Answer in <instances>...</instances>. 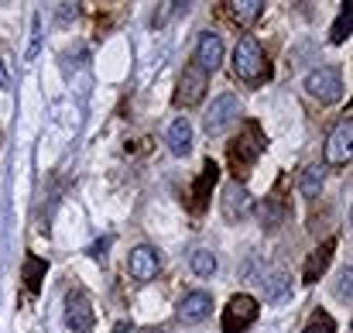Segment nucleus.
<instances>
[{
	"instance_id": "423d86ee",
	"label": "nucleus",
	"mask_w": 353,
	"mask_h": 333,
	"mask_svg": "<svg viewBox=\"0 0 353 333\" xmlns=\"http://www.w3.org/2000/svg\"><path fill=\"white\" fill-rule=\"evenodd\" d=\"M93 303H90V296L83 292V289H72L69 296H65V323H69V330L72 333H90L93 330Z\"/></svg>"
},
{
	"instance_id": "6ab92c4d",
	"label": "nucleus",
	"mask_w": 353,
	"mask_h": 333,
	"mask_svg": "<svg viewBox=\"0 0 353 333\" xmlns=\"http://www.w3.org/2000/svg\"><path fill=\"white\" fill-rule=\"evenodd\" d=\"M319 189H323V169H319V165H309V169L302 172V196H305V200H316Z\"/></svg>"
},
{
	"instance_id": "39448f33",
	"label": "nucleus",
	"mask_w": 353,
	"mask_h": 333,
	"mask_svg": "<svg viewBox=\"0 0 353 333\" xmlns=\"http://www.w3.org/2000/svg\"><path fill=\"white\" fill-rule=\"evenodd\" d=\"M206 90H210V76H206L203 69L189 66V69L182 73V79H179V90H175V107H196V104H203Z\"/></svg>"
},
{
	"instance_id": "cd10ccee",
	"label": "nucleus",
	"mask_w": 353,
	"mask_h": 333,
	"mask_svg": "<svg viewBox=\"0 0 353 333\" xmlns=\"http://www.w3.org/2000/svg\"><path fill=\"white\" fill-rule=\"evenodd\" d=\"M114 333H137V330H134L130 323H117V327H114Z\"/></svg>"
},
{
	"instance_id": "4468645a",
	"label": "nucleus",
	"mask_w": 353,
	"mask_h": 333,
	"mask_svg": "<svg viewBox=\"0 0 353 333\" xmlns=\"http://www.w3.org/2000/svg\"><path fill=\"white\" fill-rule=\"evenodd\" d=\"M216 179H220V169H216L213 162H206L203 172H199V179H196V186H192V210H196V213L206 207V196H210V189L216 186Z\"/></svg>"
},
{
	"instance_id": "b1692460",
	"label": "nucleus",
	"mask_w": 353,
	"mask_h": 333,
	"mask_svg": "<svg viewBox=\"0 0 353 333\" xmlns=\"http://www.w3.org/2000/svg\"><path fill=\"white\" fill-rule=\"evenodd\" d=\"M10 83H14V73H10V55H7V52H0V90H10Z\"/></svg>"
},
{
	"instance_id": "dca6fc26",
	"label": "nucleus",
	"mask_w": 353,
	"mask_h": 333,
	"mask_svg": "<svg viewBox=\"0 0 353 333\" xmlns=\"http://www.w3.org/2000/svg\"><path fill=\"white\" fill-rule=\"evenodd\" d=\"M264 296H268V303H285V299L292 296V278H288L285 272L268 275V282H264Z\"/></svg>"
},
{
	"instance_id": "4be33fe9",
	"label": "nucleus",
	"mask_w": 353,
	"mask_h": 333,
	"mask_svg": "<svg viewBox=\"0 0 353 333\" xmlns=\"http://www.w3.org/2000/svg\"><path fill=\"white\" fill-rule=\"evenodd\" d=\"M281 217H285L281 203H278V200H264V207H261V223H264V227H278Z\"/></svg>"
},
{
	"instance_id": "ddd939ff",
	"label": "nucleus",
	"mask_w": 353,
	"mask_h": 333,
	"mask_svg": "<svg viewBox=\"0 0 353 333\" xmlns=\"http://www.w3.org/2000/svg\"><path fill=\"white\" fill-rule=\"evenodd\" d=\"M168 148L172 155H189L192 151V124L189 117H175L168 127Z\"/></svg>"
},
{
	"instance_id": "bb28decb",
	"label": "nucleus",
	"mask_w": 353,
	"mask_h": 333,
	"mask_svg": "<svg viewBox=\"0 0 353 333\" xmlns=\"http://www.w3.org/2000/svg\"><path fill=\"white\" fill-rule=\"evenodd\" d=\"M107 247H110V237H103L100 244H93V247H90V254H93V258H103V251H107Z\"/></svg>"
},
{
	"instance_id": "f257e3e1",
	"label": "nucleus",
	"mask_w": 353,
	"mask_h": 333,
	"mask_svg": "<svg viewBox=\"0 0 353 333\" xmlns=\"http://www.w3.org/2000/svg\"><path fill=\"white\" fill-rule=\"evenodd\" d=\"M261 151H264V134H261L257 124H247L234 141H230V169H234V182L236 179H243V175L254 169V162H257Z\"/></svg>"
},
{
	"instance_id": "20e7f679",
	"label": "nucleus",
	"mask_w": 353,
	"mask_h": 333,
	"mask_svg": "<svg viewBox=\"0 0 353 333\" xmlns=\"http://www.w3.org/2000/svg\"><path fill=\"white\" fill-rule=\"evenodd\" d=\"M305 90H309V97H312V100H319V104H336V100L343 97V76H340V69L323 66V69L309 73Z\"/></svg>"
},
{
	"instance_id": "a211bd4d",
	"label": "nucleus",
	"mask_w": 353,
	"mask_h": 333,
	"mask_svg": "<svg viewBox=\"0 0 353 333\" xmlns=\"http://www.w3.org/2000/svg\"><path fill=\"white\" fill-rule=\"evenodd\" d=\"M350 28H353V7L343 3V10L336 14V24H333V31H330V41H333V45H343V41L350 38Z\"/></svg>"
},
{
	"instance_id": "7ed1b4c3",
	"label": "nucleus",
	"mask_w": 353,
	"mask_h": 333,
	"mask_svg": "<svg viewBox=\"0 0 353 333\" xmlns=\"http://www.w3.org/2000/svg\"><path fill=\"white\" fill-rule=\"evenodd\" d=\"M254 320H257V299L247 292H236V296H230V303L220 316V327H223V333H243L254 327Z\"/></svg>"
},
{
	"instance_id": "a878e982",
	"label": "nucleus",
	"mask_w": 353,
	"mask_h": 333,
	"mask_svg": "<svg viewBox=\"0 0 353 333\" xmlns=\"http://www.w3.org/2000/svg\"><path fill=\"white\" fill-rule=\"evenodd\" d=\"M350 278H353V272L343 268V275H340V296H343V299H350Z\"/></svg>"
},
{
	"instance_id": "aec40b11",
	"label": "nucleus",
	"mask_w": 353,
	"mask_h": 333,
	"mask_svg": "<svg viewBox=\"0 0 353 333\" xmlns=\"http://www.w3.org/2000/svg\"><path fill=\"white\" fill-rule=\"evenodd\" d=\"M41 275H45V261L34 258V254H28V258H24V282H28V292H38Z\"/></svg>"
},
{
	"instance_id": "f3484780",
	"label": "nucleus",
	"mask_w": 353,
	"mask_h": 333,
	"mask_svg": "<svg viewBox=\"0 0 353 333\" xmlns=\"http://www.w3.org/2000/svg\"><path fill=\"white\" fill-rule=\"evenodd\" d=\"M264 14V0H240V3H230V17L236 24H254L257 17Z\"/></svg>"
},
{
	"instance_id": "9b49d317",
	"label": "nucleus",
	"mask_w": 353,
	"mask_h": 333,
	"mask_svg": "<svg viewBox=\"0 0 353 333\" xmlns=\"http://www.w3.org/2000/svg\"><path fill=\"white\" fill-rule=\"evenodd\" d=\"M250 207H254V200H250V193L243 189V182H230V186L223 189V217H227V220H243V217L250 213Z\"/></svg>"
},
{
	"instance_id": "5701e85b",
	"label": "nucleus",
	"mask_w": 353,
	"mask_h": 333,
	"mask_svg": "<svg viewBox=\"0 0 353 333\" xmlns=\"http://www.w3.org/2000/svg\"><path fill=\"white\" fill-rule=\"evenodd\" d=\"M302 333H336V327H333V320H330L326 313H319V316H312V323Z\"/></svg>"
},
{
	"instance_id": "393cba45",
	"label": "nucleus",
	"mask_w": 353,
	"mask_h": 333,
	"mask_svg": "<svg viewBox=\"0 0 353 333\" xmlns=\"http://www.w3.org/2000/svg\"><path fill=\"white\" fill-rule=\"evenodd\" d=\"M38 35H41V17L34 14V17H31V45H28V59L38 55Z\"/></svg>"
},
{
	"instance_id": "2eb2a0df",
	"label": "nucleus",
	"mask_w": 353,
	"mask_h": 333,
	"mask_svg": "<svg viewBox=\"0 0 353 333\" xmlns=\"http://www.w3.org/2000/svg\"><path fill=\"white\" fill-rule=\"evenodd\" d=\"M333 251H336V237H330V240H323L312 254H309V261H305V282H316L323 272H326V265H330V258H333Z\"/></svg>"
},
{
	"instance_id": "1a4fd4ad",
	"label": "nucleus",
	"mask_w": 353,
	"mask_h": 333,
	"mask_svg": "<svg viewBox=\"0 0 353 333\" xmlns=\"http://www.w3.org/2000/svg\"><path fill=\"white\" fill-rule=\"evenodd\" d=\"M154 272H158V251L148 247V244L134 247L130 258H127V275H130L134 282H151Z\"/></svg>"
},
{
	"instance_id": "f8f14e48",
	"label": "nucleus",
	"mask_w": 353,
	"mask_h": 333,
	"mask_svg": "<svg viewBox=\"0 0 353 333\" xmlns=\"http://www.w3.org/2000/svg\"><path fill=\"white\" fill-rule=\"evenodd\" d=\"M213 310V299L210 292H189L182 303H179V320L182 323H203Z\"/></svg>"
},
{
	"instance_id": "6e6552de",
	"label": "nucleus",
	"mask_w": 353,
	"mask_h": 333,
	"mask_svg": "<svg viewBox=\"0 0 353 333\" xmlns=\"http://www.w3.org/2000/svg\"><path fill=\"white\" fill-rule=\"evenodd\" d=\"M220 62H223V38H220L216 31L199 35V45H196V59H192V66L203 69V73L210 76V73L220 69Z\"/></svg>"
},
{
	"instance_id": "9d476101",
	"label": "nucleus",
	"mask_w": 353,
	"mask_h": 333,
	"mask_svg": "<svg viewBox=\"0 0 353 333\" xmlns=\"http://www.w3.org/2000/svg\"><path fill=\"white\" fill-rule=\"evenodd\" d=\"M236 111H240V100H236L234 93L216 97V100L210 104V113H206V134H220V131L236 117Z\"/></svg>"
},
{
	"instance_id": "f03ea898",
	"label": "nucleus",
	"mask_w": 353,
	"mask_h": 333,
	"mask_svg": "<svg viewBox=\"0 0 353 333\" xmlns=\"http://www.w3.org/2000/svg\"><path fill=\"white\" fill-rule=\"evenodd\" d=\"M234 76L243 83H261V76H268V59L264 48L257 45L254 35H243L234 48Z\"/></svg>"
},
{
	"instance_id": "0eeeda50",
	"label": "nucleus",
	"mask_w": 353,
	"mask_h": 333,
	"mask_svg": "<svg viewBox=\"0 0 353 333\" xmlns=\"http://www.w3.org/2000/svg\"><path fill=\"white\" fill-rule=\"evenodd\" d=\"M350 141H353V120L343 117L326 137V162L330 165H347L350 162Z\"/></svg>"
},
{
	"instance_id": "412c9836",
	"label": "nucleus",
	"mask_w": 353,
	"mask_h": 333,
	"mask_svg": "<svg viewBox=\"0 0 353 333\" xmlns=\"http://www.w3.org/2000/svg\"><path fill=\"white\" fill-rule=\"evenodd\" d=\"M192 272H196L199 278H210V275L216 272V258H213V251H206V247L192 251Z\"/></svg>"
}]
</instances>
